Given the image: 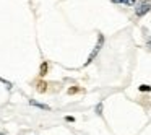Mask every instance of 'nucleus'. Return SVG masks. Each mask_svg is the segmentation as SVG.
I'll use <instances>...</instances> for the list:
<instances>
[{
  "mask_svg": "<svg viewBox=\"0 0 151 135\" xmlns=\"http://www.w3.org/2000/svg\"><path fill=\"white\" fill-rule=\"evenodd\" d=\"M0 135H7V134H2V132H0Z\"/></svg>",
  "mask_w": 151,
  "mask_h": 135,
  "instance_id": "obj_13",
  "label": "nucleus"
},
{
  "mask_svg": "<svg viewBox=\"0 0 151 135\" xmlns=\"http://www.w3.org/2000/svg\"><path fill=\"white\" fill-rule=\"evenodd\" d=\"M0 82H2V83H5V85H7V86H8V88H10V86H12V83H8V82H7V80H4V78H0Z\"/></svg>",
  "mask_w": 151,
  "mask_h": 135,
  "instance_id": "obj_11",
  "label": "nucleus"
},
{
  "mask_svg": "<svg viewBox=\"0 0 151 135\" xmlns=\"http://www.w3.org/2000/svg\"><path fill=\"white\" fill-rule=\"evenodd\" d=\"M47 70H49V65H47V62H42V64H41L39 75H41V77H46V75H47Z\"/></svg>",
  "mask_w": 151,
  "mask_h": 135,
  "instance_id": "obj_4",
  "label": "nucleus"
},
{
  "mask_svg": "<svg viewBox=\"0 0 151 135\" xmlns=\"http://www.w3.org/2000/svg\"><path fill=\"white\" fill-rule=\"evenodd\" d=\"M111 2L112 4H125V5H128V7H133L137 0H111Z\"/></svg>",
  "mask_w": 151,
  "mask_h": 135,
  "instance_id": "obj_3",
  "label": "nucleus"
},
{
  "mask_svg": "<svg viewBox=\"0 0 151 135\" xmlns=\"http://www.w3.org/2000/svg\"><path fill=\"white\" fill-rule=\"evenodd\" d=\"M46 83H42V82H39V83H37V91H39V93H44V91H46Z\"/></svg>",
  "mask_w": 151,
  "mask_h": 135,
  "instance_id": "obj_6",
  "label": "nucleus"
},
{
  "mask_svg": "<svg viewBox=\"0 0 151 135\" xmlns=\"http://www.w3.org/2000/svg\"><path fill=\"white\" fill-rule=\"evenodd\" d=\"M96 112H98V114H102V103H99V104L96 106Z\"/></svg>",
  "mask_w": 151,
  "mask_h": 135,
  "instance_id": "obj_8",
  "label": "nucleus"
},
{
  "mask_svg": "<svg viewBox=\"0 0 151 135\" xmlns=\"http://www.w3.org/2000/svg\"><path fill=\"white\" fill-rule=\"evenodd\" d=\"M138 90L143 91V93H148V91H151V86L150 85H141V86H138Z\"/></svg>",
  "mask_w": 151,
  "mask_h": 135,
  "instance_id": "obj_7",
  "label": "nucleus"
},
{
  "mask_svg": "<svg viewBox=\"0 0 151 135\" xmlns=\"http://www.w3.org/2000/svg\"><path fill=\"white\" fill-rule=\"evenodd\" d=\"M148 44H150V46H151V39H150V41H148Z\"/></svg>",
  "mask_w": 151,
  "mask_h": 135,
  "instance_id": "obj_12",
  "label": "nucleus"
},
{
  "mask_svg": "<svg viewBox=\"0 0 151 135\" xmlns=\"http://www.w3.org/2000/svg\"><path fill=\"white\" fill-rule=\"evenodd\" d=\"M78 93V88H68V95H75Z\"/></svg>",
  "mask_w": 151,
  "mask_h": 135,
  "instance_id": "obj_9",
  "label": "nucleus"
},
{
  "mask_svg": "<svg viewBox=\"0 0 151 135\" xmlns=\"http://www.w3.org/2000/svg\"><path fill=\"white\" fill-rule=\"evenodd\" d=\"M102 46H104V36H102V34L99 33V36H98V43H96L94 49L91 51V54H89V57L86 59V62H85V67H86V65H89V64H91L93 60H94V57L99 54V51L102 49Z\"/></svg>",
  "mask_w": 151,
  "mask_h": 135,
  "instance_id": "obj_1",
  "label": "nucleus"
},
{
  "mask_svg": "<svg viewBox=\"0 0 151 135\" xmlns=\"http://www.w3.org/2000/svg\"><path fill=\"white\" fill-rule=\"evenodd\" d=\"M65 121H67V122H75V117H72V116H67Z\"/></svg>",
  "mask_w": 151,
  "mask_h": 135,
  "instance_id": "obj_10",
  "label": "nucleus"
},
{
  "mask_svg": "<svg viewBox=\"0 0 151 135\" xmlns=\"http://www.w3.org/2000/svg\"><path fill=\"white\" fill-rule=\"evenodd\" d=\"M29 104L31 106H36V108H41V109H46V111H49V106L47 104H41V103H37V101H29Z\"/></svg>",
  "mask_w": 151,
  "mask_h": 135,
  "instance_id": "obj_5",
  "label": "nucleus"
},
{
  "mask_svg": "<svg viewBox=\"0 0 151 135\" xmlns=\"http://www.w3.org/2000/svg\"><path fill=\"white\" fill-rule=\"evenodd\" d=\"M150 10H151V0H141L135 8V13H137V17H143Z\"/></svg>",
  "mask_w": 151,
  "mask_h": 135,
  "instance_id": "obj_2",
  "label": "nucleus"
}]
</instances>
